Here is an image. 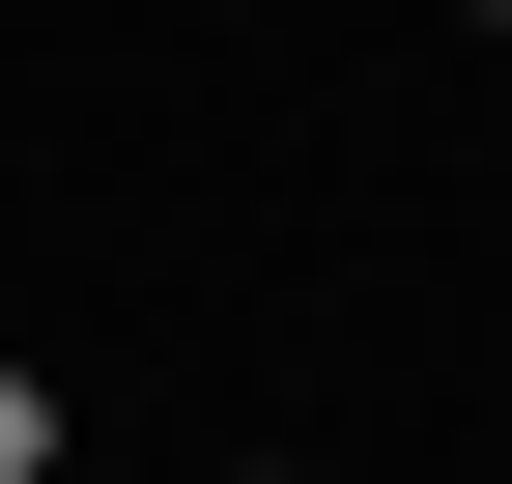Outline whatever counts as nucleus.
<instances>
[{"label":"nucleus","mask_w":512,"mask_h":484,"mask_svg":"<svg viewBox=\"0 0 512 484\" xmlns=\"http://www.w3.org/2000/svg\"><path fill=\"white\" fill-rule=\"evenodd\" d=\"M0 484H57V371H29V342H0Z\"/></svg>","instance_id":"obj_1"},{"label":"nucleus","mask_w":512,"mask_h":484,"mask_svg":"<svg viewBox=\"0 0 512 484\" xmlns=\"http://www.w3.org/2000/svg\"><path fill=\"white\" fill-rule=\"evenodd\" d=\"M228 484H313V456H228Z\"/></svg>","instance_id":"obj_2"}]
</instances>
